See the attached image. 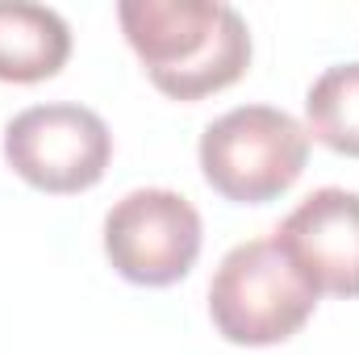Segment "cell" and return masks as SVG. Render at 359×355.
<instances>
[{"mask_svg":"<svg viewBox=\"0 0 359 355\" xmlns=\"http://www.w3.org/2000/svg\"><path fill=\"white\" fill-rule=\"evenodd\" d=\"M117 21L151 84L172 100L230 88L251 67V29L222 0H121Z\"/></svg>","mask_w":359,"mask_h":355,"instance_id":"obj_1","label":"cell"},{"mask_svg":"<svg viewBox=\"0 0 359 355\" xmlns=\"http://www.w3.org/2000/svg\"><path fill=\"white\" fill-rule=\"evenodd\" d=\"M318 309V288L276 239H251L226 251L209 280V318L234 347H271L292 339Z\"/></svg>","mask_w":359,"mask_h":355,"instance_id":"obj_2","label":"cell"},{"mask_svg":"<svg viewBox=\"0 0 359 355\" xmlns=\"http://www.w3.org/2000/svg\"><path fill=\"white\" fill-rule=\"evenodd\" d=\"M201 172L234 205H268L284 196L309 159V130L276 105H238L205 126Z\"/></svg>","mask_w":359,"mask_h":355,"instance_id":"obj_3","label":"cell"},{"mask_svg":"<svg viewBox=\"0 0 359 355\" xmlns=\"http://www.w3.org/2000/svg\"><path fill=\"white\" fill-rule=\"evenodd\" d=\"M113 159V134L104 117L76 105H29L4 126V163L38 192L72 196L96 188Z\"/></svg>","mask_w":359,"mask_h":355,"instance_id":"obj_4","label":"cell"},{"mask_svg":"<svg viewBox=\"0 0 359 355\" xmlns=\"http://www.w3.org/2000/svg\"><path fill=\"white\" fill-rule=\"evenodd\" d=\"M201 213L172 188H134L104 213V255L142 288H168L201 260Z\"/></svg>","mask_w":359,"mask_h":355,"instance_id":"obj_5","label":"cell"},{"mask_svg":"<svg viewBox=\"0 0 359 355\" xmlns=\"http://www.w3.org/2000/svg\"><path fill=\"white\" fill-rule=\"evenodd\" d=\"M271 239L318 297H359V192L334 184L309 192Z\"/></svg>","mask_w":359,"mask_h":355,"instance_id":"obj_6","label":"cell"},{"mask_svg":"<svg viewBox=\"0 0 359 355\" xmlns=\"http://www.w3.org/2000/svg\"><path fill=\"white\" fill-rule=\"evenodd\" d=\"M72 59V25L29 0H0V80L42 84Z\"/></svg>","mask_w":359,"mask_h":355,"instance_id":"obj_7","label":"cell"},{"mask_svg":"<svg viewBox=\"0 0 359 355\" xmlns=\"http://www.w3.org/2000/svg\"><path fill=\"white\" fill-rule=\"evenodd\" d=\"M305 130L334 155L359 159V59L326 67L305 92Z\"/></svg>","mask_w":359,"mask_h":355,"instance_id":"obj_8","label":"cell"}]
</instances>
